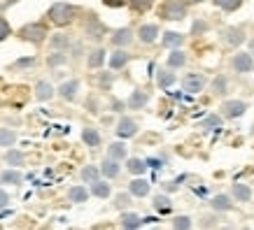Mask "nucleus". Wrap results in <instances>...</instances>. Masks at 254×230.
I'll use <instances>...</instances> for the list:
<instances>
[{
    "label": "nucleus",
    "instance_id": "54",
    "mask_svg": "<svg viewBox=\"0 0 254 230\" xmlns=\"http://www.w3.org/2000/svg\"><path fill=\"white\" fill-rule=\"evenodd\" d=\"M252 135H254V126H252Z\"/></svg>",
    "mask_w": 254,
    "mask_h": 230
},
{
    "label": "nucleus",
    "instance_id": "17",
    "mask_svg": "<svg viewBox=\"0 0 254 230\" xmlns=\"http://www.w3.org/2000/svg\"><path fill=\"white\" fill-rule=\"evenodd\" d=\"M161 45H163V46H168V49H180V46L185 45V35H182V33H175V31L163 33Z\"/></svg>",
    "mask_w": 254,
    "mask_h": 230
},
{
    "label": "nucleus",
    "instance_id": "51",
    "mask_svg": "<svg viewBox=\"0 0 254 230\" xmlns=\"http://www.w3.org/2000/svg\"><path fill=\"white\" fill-rule=\"evenodd\" d=\"M250 54H254V40L250 42Z\"/></svg>",
    "mask_w": 254,
    "mask_h": 230
},
{
    "label": "nucleus",
    "instance_id": "49",
    "mask_svg": "<svg viewBox=\"0 0 254 230\" xmlns=\"http://www.w3.org/2000/svg\"><path fill=\"white\" fill-rule=\"evenodd\" d=\"M124 107H126V102H122V100H112V112H122Z\"/></svg>",
    "mask_w": 254,
    "mask_h": 230
},
{
    "label": "nucleus",
    "instance_id": "48",
    "mask_svg": "<svg viewBox=\"0 0 254 230\" xmlns=\"http://www.w3.org/2000/svg\"><path fill=\"white\" fill-rule=\"evenodd\" d=\"M7 205H9V195H7L5 191H2V188H0V209L7 207Z\"/></svg>",
    "mask_w": 254,
    "mask_h": 230
},
{
    "label": "nucleus",
    "instance_id": "52",
    "mask_svg": "<svg viewBox=\"0 0 254 230\" xmlns=\"http://www.w3.org/2000/svg\"><path fill=\"white\" fill-rule=\"evenodd\" d=\"M185 2H191V5H196V2H203V0H185Z\"/></svg>",
    "mask_w": 254,
    "mask_h": 230
},
{
    "label": "nucleus",
    "instance_id": "2",
    "mask_svg": "<svg viewBox=\"0 0 254 230\" xmlns=\"http://www.w3.org/2000/svg\"><path fill=\"white\" fill-rule=\"evenodd\" d=\"M47 35H49V31H47L45 23H40V21L26 23V26H21V31H19V38L31 42V45H42L47 40Z\"/></svg>",
    "mask_w": 254,
    "mask_h": 230
},
{
    "label": "nucleus",
    "instance_id": "28",
    "mask_svg": "<svg viewBox=\"0 0 254 230\" xmlns=\"http://www.w3.org/2000/svg\"><path fill=\"white\" fill-rule=\"evenodd\" d=\"M140 223H142V219H140L138 214H133V212H124L122 214V228L124 230H135V228H140Z\"/></svg>",
    "mask_w": 254,
    "mask_h": 230
},
{
    "label": "nucleus",
    "instance_id": "18",
    "mask_svg": "<svg viewBox=\"0 0 254 230\" xmlns=\"http://www.w3.org/2000/svg\"><path fill=\"white\" fill-rule=\"evenodd\" d=\"M119 172H122V165H119V161L105 158V161L100 163V175H103V177H108V179H115V177H119Z\"/></svg>",
    "mask_w": 254,
    "mask_h": 230
},
{
    "label": "nucleus",
    "instance_id": "41",
    "mask_svg": "<svg viewBox=\"0 0 254 230\" xmlns=\"http://www.w3.org/2000/svg\"><path fill=\"white\" fill-rule=\"evenodd\" d=\"M173 230H191V219L189 216H177L175 221H173Z\"/></svg>",
    "mask_w": 254,
    "mask_h": 230
},
{
    "label": "nucleus",
    "instance_id": "4",
    "mask_svg": "<svg viewBox=\"0 0 254 230\" xmlns=\"http://www.w3.org/2000/svg\"><path fill=\"white\" fill-rule=\"evenodd\" d=\"M108 33V28H105V23L100 21L96 14H89L84 19V35L91 40H103V35Z\"/></svg>",
    "mask_w": 254,
    "mask_h": 230
},
{
    "label": "nucleus",
    "instance_id": "22",
    "mask_svg": "<svg viewBox=\"0 0 254 230\" xmlns=\"http://www.w3.org/2000/svg\"><path fill=\"white\" fill-rule=\"evenodd\" d=\"M126 156H128V149H126V144H124V142H112V144L108 146V158H112V161L122 163Z\"/></svg>",
    "mask_w": 254,
    "mask_h": 230
},
{
    "label": "nucleus",
    "instance_id": "36",
    "mask_svg": "<svg viewBox=\"0 0 254 230\" xmlns=\"http://www.w3.org/2000/svg\"><path fill=\"white\" fill-rule=\"evenodd\" d=\"M65 63H68L65 51H52V54L47 56V65H49V68H61V65H65Z\"/></svg>",
    "mask_w": 254,
    "mask_h": 230
},
{
    "label": "nucleus",
    "instance_id": "16",
    "mask_svg": "<svg viewBox=\"0 0 254 230\" xmlns=\"http://www.w3.org/2000/svg\"><path fill=\"white\" fill-rule=\"evenodd\" d=\"M210 205H212L215 212H229V209H233V198L226 195V193H219V195L210 200Z\"/></svg>",
    "mask_w": 254,
    "mask_h": 230
},
{
    "label": "nucleus",
    "instance_id": "55",
    "mask_svg": "<svg viewBox=\"0 0 254 230\" xmlns=\"http://www.w3.org/2000/svg\"><path fill=\"white\" fill-rule=\"evenodd\" d=\"M243 230H252V228H243Z\"/></svg>",
    "mask_w": 254,
    "mask_h": 230
},
{
    "label": "nucleus",
    "instance_id": "29",
    "mask_svg": "<svg viewBox=\"0 0 254 230\" xmlns=\"http://www.w3.org/2000/svg\"><path fill=\"white\" fill-rule=\"evenodd\" d=\"M21 172L19 170H14V168H9V170H5V172H0V182L2 184H12V186H16V184H21Z\"/></svg>",
    "mask_w": 254,
    "mask_h": 230
},
{
    "label": "nucleus",
    "instance_id": "14",
    "mask_svg": "<svg viewBox=\"0 0 254 230\" xmlns=\"http://www.w3.org/2000/svg\"><path fill=\"white\" fill-rule=\"evenodd\" d=\"M128 61H131V54L126 51V49H115V54L110 56V68L115 70H124L126 65H128Z\"/></svg>",
    "mask_w": 254,
    "mask_h": 230
},
{
    "label": "nucleus",
    "instance_id": "11",
    "mask_svg": "<svg viewBox=\"0 0 254 230\" xmlns=\"http://www.w3.org/2000/svg\"><path fill=\"white\" fill-rule=\"evenodd\" d=\"M110 42H112L117 49H126V46L133 42V31L131 28H117V31L110 35Z\"/></svg>",
    "mask_w": 254,
    "mask_h": 230
},
{
    "label": "nucleus",
    "instance_id": "19",
    "mask_svg": "<svg viewBox=\"0 0 254 230\" xmlns=\"http://www.w3.org/2000/svg\"><path fill=\"white\" fill-rule=\"evenodd\" d=\"M128 193L131 195H135V198H145V195H149V182L147 179H133L131 184H128Z\"/></svg>",
    "mask_w": 254,
    "mask_h": 230
},
{
    "label": "nucleus",
    "instance_id": "9",
    "mask_svg": "<svg viewBox=\"0 0 254 230\" xmlns=\"http://www.w3.org/2000/svg\"><path fill=\"white\" fill-rule=\"evenodd\" d=\"M159 26L156 23H142L138 28V40L142 42V45H152V42H156L159 40Z\"/></svg>",
    "mask_w": 254,
    "mask_h": 230
},
{
    "label": "nucleus",
    "instance_id": "23",
    "mask_svg": "<svg viewBox=\"0 0 254 230\" xmlns=\"http://www.w3.org/2000/svg\"><path fill=\"white\" fill-rule=\"evenodd\" d=\"M177 82V77H175V72L173 70H159L156 72V84H159V89H170V86Z\"/></svg>",
    "mask_w": 254,
    "mask_h": 230
},
{
    "label": "nucleus",
    "instance_id": "39",
    "mask_svg": "<svg viewBox=\"0 0 254 230\" xmlns=\"http://www.w3.org/2000/svg\"><path fill=\"white\" fill-rule=\"evenodd\" d=\"M215 5L226 9V12H236V9L243 5V0H215Z\"/></svg>",
    "mask_w": 254,
    "mask_h": 230
},
{
    "label": "nucleus",
    "instance_id": "45",
    "mask_svg": "<svg viewBox=\"0 0 254 230\" xmlns=\"http://www.w3.org/2000/svg\"><path fill=\"white\" fill-rule=\"evenodd\" d=\"M205 31H208V23L205 21H196L193 23V28H191L193 35H200V33H205Z\"/></svg>",
    "mask_w": 254,
    "mask_h": 230
},
{
    "label": "nucleus",
    "instance_id": "34",
    "mask_svg": "<svg viewBox=\"0 0 254 230\" xmlns=\"http://www.w3.org/2000/svg\"><path fill=\"white\" fill-rule=\"evenodd\" d=\"M233 198L238 200V202H247V200L252 198V188L247 184H233Z\"/></svg>",
    "mask_w": 254,
    "mask_h": 230
},
{
    "label": "nucleus",
    "instance_id": "37",
    "mask_svg": "<svg viewBox=\"0 0 254 230\" xmlns=\"http://www.w3.org/2000/svg\"><path fill=\"white\" fill-rule=\"evenodd\" d=\"M154 209L161 212V214H168L170 209H173V202H170L168 195H154Z\"/></svg>",
    "mask_w": 254,
    "mask_h": 230
},
{
    "label": "nucleus",
    "instance_id": "47",
    "mask_svg": "<svg viewBox=\"0 0 254 230\" xmlns=\"http://www.w3.org/2000/svg\"><path fill=\"white\" fill-rule=\"evenodd\" d=\"M98 84L103 86V89H110V84H112V75H100Z\"/></svg>",
    "mask_w": 254,
    "mask_h": 230
},
{
    "label": "nucleus",
    "instance_id": "21",
    "mask_svg": "<svg viewBox=\"0 0 254 230\" xmlns=\"http://www.w3.org/2000/svg\"><path fill=\"white\" fill-rule=\"evenodd\" d=\"M105 54H108V51H105L103 46H96V49H93L91 54H89V58H86V65H89L91 70L103 68V63H105V58H108Z\"/></svg>",
    "mask_w": 254,
    "mask_h": 230
},
{
    "label": "nucleus",
    "instance_id": "5",
    "mask_svg": "<svg viewBox=\"0 0 254 230\" xmlns=\"http://www.w3.org/2000/svg\"><path fill=\"white\" fill-rule=\"evenodd\" d=\"M231 68H233V72H240V75H245V72H254V56L247 54V51H238V54L233 56Z\"/></svg>",
    "mask_w": 254,
    "mask_h": 230
},
{
    "label": "nucleus",
    "instance_id": "8",
    "mask_svg": "<svg viewBox=\"0 0 254 230\" xmlns=\"http://www.w3.org/2000/svg\"><path fill=\"white\" fill-rule=\"evenodd\" d=\"M222 114L226 116V119H240V116L247 112V102L245 100H226L222 105Z\"/></svg>",
    "mask_w": 254,
    "mask_h": 230
},
{
    "label": "nucleus",
    "instance_id": "27",
    "mask_svg": "<svg viewBox=\"0 0 254 230\" xmlns=\"http://www.w3.org/2000/svg\"><path fill=\"white\" fill-rule=\"evenodd\" d=\"M49 45H52V49H54V51H68L70 38H68V35H63V33H56V35H52V38H49Z\"/></svg>",
    "mask_w": 254,
    "mask_h": 230
},
{
    "label": "nucleus",
    "instance_id": "40",
    "mask_svg": "<svg viewBox=\"0 0 254 230\" xmlns=\"http://www.w3.org/2000/svg\"><path fill=\"white\" fill-rule=\"evenodd\" d=\"M115 207L117 209L131 207V193H119V195H115Z\"/></svg>",
    "mask_w": 254,
    "mask_h": 230
},
{
    "label": "nucleus",
    "instance_id": "50",
    "mask_svg": "<svg viewBox=\"0 0 254 230\" xmlns=\"http://www.w3.org/2000/svg\"><path fill=\"white\" fill-rule=\"evenodd\" d=\"M177 186H180L177 182H168V184H166V191H175Z\"/></svg>",
    "mask_w": 254,
    "mask_h": 230
},
{
    "label": "nucleus",
    "instance_id": "33",
    "mask_svg": "<svg viewBox=\"0 0 254 230\" xmlns=\"http://www.w3.org/2000/svg\"><path fill=\"white\" fill-rule=\"evenodd\" d=\"M68 200L70 202H86L89 200V191H86L84 186H72L68 191Z\"/></svg>",
    "mask_w": 254,
    "mask_h": 230
},
{
    "label": "nucleus",
    "instance_id": "7",
    "mask_svg": "<svg viewBox=\"0 0 254 230\" xmlns=\"http://www.w3.org/2000/svg\"><path fill=\"white\" fill-rule=\"evenodd\" d=\"M115 133L122 139L133 138V135L138 133V121H135V119H131V116H122V119H119V123H117Z\"/></svg>",
    "mask_w": 254,
    "mask_h": 230
},
{
    "label": "nucleus",
    "instance_id": "15",
    "mask_svg": "<svg viewBox=\"0 0 254 230\" xmlns=\"http://www.w3.org/2000/svg\"><path fill=\"white\" fill-rule=\"evenodd\" d=\"M54 93H56V89L49 84V82H45V79L35 84V98H38L40 102H47V100H52V98H54Z\"/></svg>",
    "mask_w": 254,
    "mask_h": 230
},
{
    "label": "nucleus",
    "instance_id": "31",
    "mask_svg": "<svg viewBox=\"0 0 254 230\" xmlns=\"http://www.w3.org/2000/svg\"><path fill=\"white\" fill-rule=\"evenodd\" d=\"M126 170H128L131 175H145L147 161H142V158H128V161H126Z\"/></svg>",
    "mask_w": 254,
    "mask_h": 230
},
{
    "label": "nucleus",
    "instance_id": "3",
    "mask_svg": "<svg viewBox=\"0 0 254 230\" xmlns=\"http://www.w3.org/2000/svg\"><path fill=\"white\" fill-rule=\"evenodd\" d=\"M161 16L168 21H182L187 16V2L185 0H166V5L161 7Z\"/></svg>",
    "mask_w": 254,
    "mask_h": 230
},
{
    "label": "nucleus",
    "instance_id": "53",
    "mask_svg": "<svg viewBox=\"0 0 254 230\" xmlns=\"http://www.w3.org/2000/svg\"><path fill=\"white\" fill-rule=\"evenodd\" d=\"M224 230H233V228H224Z\"/></svg>",
    "mask_w": 254,
    "mask_h": 230
},
{
    "label": "nucleus",
    "instance_id": "26",
    "mask_svg": "<svg viewBox=\"0 0 254 230\" xmlns=\"http://www.w3.org/2000/svg\"><path fill=\"white\" fill-rule=\"evenodd\" d=\"M200 128H205V131H222L224 128V116L219 114H210L203 119V123H200Z\"/></svg>",
    "mask_w": 254,
    "mask_h": 230
},
{
    "label": "nucleus",
    "instance_id": "12",
    "mask_svg": "<svg viewBox=\"0 0 254 230\" xmlns=\"http://www.w3.org/2000/svg\"><path fill=\"white\" fill-rule=\"evenodd\" d=\"M56 91H59V95H61L63 100L72 102V100H77V95H79V82L77 79H68V82H63Z\"/></svg>",
    "mask_w": 254,
    "mask_h": 230
},
{
    "label": "nucleus",
    "instance_id": "20",
    "mask_svg": "<svg viewBox=\"0 0 254 230\" xmlns=\"http://www.w3.org/2000/svg\"><path fill=\"white\" fill-rule=\"evenodd\" d=\"M82 139H84V144H86V146H91V149H98L100 142H103L100 133L96 131V128H91V126H86L84 131H82Z\"/></svg>",
    "mask_w": 254,
    "mask_h": 230
},
{
    "label": "nucleus",
    "instance_id": "32",
    "mask_svg": "<svg viewBox=\"0 0 254 230\" xmlns=\"http://www.w3.org/2000/svg\"><path fill=\"white\" fill-rule=\"evenodd\" d=\"M110 193H112V188H110V184L108 182H93L91 184V195H96V198H110Z\"/></svg>",
    "mask_w": 254,
    "mask_h": 230
},
{
    "label": "nucleus",
    "instance_id": "42",
    "mask_svg": "<svg viewBox=\"0 0 254 230\" xmlns=\"http://www.w3.org/2000/svg\"><path fill=\"white\" fill-rule=\"evenodd\" d=\"M152 2H154V0H128V5H131L135 12H147V9L152 7Z\"/></svg>",
    "mask_w": 254,
    "mask_h": 230
},
{
    "label": "nucleus",
    "instance_id": "10",
    "mask_svg": "<svg viewBox=\"0 0 254 230\" xmlns=\"http://www.w3.org/2000/svg\"><path fill=\"white\" fill-rule=\"evenodd\" d=\"M222 40L231 46H240L247 38H245V33H243V28H238V26H229V28H224L222 31Z\"/></svg>",
    "mask_w": 254,
    "mask_h": 230
},
{
    "label": "nucleus",
    "instance_id": "56",
    "mask_svg": "<svg viewBox=\"0 0 254 230\" xmlns=\"http://www.w3.org/2000/svg\"><path fill=\"white\" fill-rule=\"evenodd\" d=\"M152 230H159V228H152Z\"/></svg>",
    "mask_w": 254,
    "mask_h": 230
},
{
    "label": "nucleus",
    "instance_id": "38",
    "mask_svg": "<svg viewBox=\"0 0 254 230\" xmlns=\"http://www.w3.org/2000/svg\"><path fill=\"white\" fill-rule=\"evenodd\" d=\"M16 142V133L9 128H0V149L2 146H12Z\"/></svg>",
    "mask_w": 254,
    "mask_h": 230
},
{
    "label": "nucleus",
    "instance_id": "13",
    "mask_svg": "<svg viewBox=\"0 0 254 230\" xmlns=\"http://www.w3.org/2000/svg\"><path fill=\"white\" fill-rule=\"evenodd\" d=\"M147 102H149V93L135 89V91L128 95V100H126V107H128V109H142Z\"/></svg>",
    "mask_w": 254,
    "mask_h": 230
},
{
    "label": "nucleus",
    "instance_id": "30",
    "mask_svg": "<svg viewBox=\"0 0 254 230\" xmlns=\"http://www.w3.org/2000/svg\"><path fill=\"white\" fill-rule=\"evenodd\" d=\"M23 161H26V156H23V151H19V149H7V151H5V163L12 165V168L23 165Z\"/></svg>",
    "mask_w": 254,
    "mask_h": 230
},
{
    "label": "nucleus",
    "instance_id": "24",
    "mask_svg": "<svg viewBox=\"0 0 254 230\" xmlns=\"http://www.w3.org/2000/svg\"><path fill=\"white\" fill-rule=\"evenodd\" d=\"M187 65V54L182 49H173L168 54V68L175 70V68H185Z\"/></svg>",
    "mask_w": 254,
    "mask_h": 230
},
{
    "label": "nucleus",
    "instance_id": "43",
    "mask_svg": "<svg viewBox=\"0 0 254 230\" xmlns=\"http://www.w3.org/2000/svg\"><path fill=\"white\" fill-rule=\"evenodd\" d=\"M9 35H12V26H9V21L5 19V16H0V42L7 40Z\"/></svg>",
    "mask_w": 254,
    "mask_h": 230
},
{
    "label": "nucleus",
    "instance_id": "25",
    "mask_svg": "<svg viewBox=\"0 0 254 230\" xmlns=\"http://www.w3.org/2000/svg\"><path fill=\"white\" fill-rule=\"evenodd\" d=\"M79 177H82L84 184H93V182H98L100 179V168L98 165H84L82 172H79Z\"/></svg>",
    "mask_w": 254,
    "mask_h": 230
},
{
    "label": "nucleus",
    "instance_id": "35",
    "mask_svg": "<svg viewBox=\"0 0 254 230\" xmlns=\"http://www.w3.org/2000/svg\"><path fill=\"white\" fill-rule=\"evenodd\" d=\"M212 91H215V95H226L229 93V79L224 75H217L212 79Z\"/></svg>",
    "mask_w": 254,
    "mask_h": 230
},
{
    "label": "nucleus",
    "instance_id": "44",
    "mask_svg": "<svg viewBox=\"0 0 254 230\" xmlns=\"http://www.w3.org/2000/svg\"><path fill=\"white\" fill-rule=\"evenodd\" d=\"M33 65H35V56H28V58H19L12 68H14V70H23V68H33Z\"/></svg>",
    "mask_w": 254,
    "mask_h": 230
},
{
    "label": "nucleus",
    "instance_id": "46",
    "mask_svg": "<svg viewBox=\"0 0 254 230\" xmlns=\"http://www.w3.org/2000/svg\"><path fill=\"white\" fill-rule=\"evenodd\" d=\"M108 7H124V5H128V0H103Z\"/></svg>",
    "mask_w": 254,
    "mask_h": 230
},
{
    "label": "nucleus",
    "instance_id": "6",
    "mask_svg": "<svg viewBox=\"0 0 254 230\" xmlns=\"http://www.w3.org/2000/svg\"><path fill=\"white\" fill-rule=\"evenodd\" d=\"M205 84H208V79L200 75V72H191V75L185 77V82H182V89H185L187 93H200L203 89H205Z\"/></svg>",
    "mask_w": 254,
    "mask_h": 230
},
{
    "label": "nucleus",
    "instance_id": "1",
    "mask_svg": "<svg viewBox=\"0 0 254 230\" xmlns=\"http://www.w3.org/2000/svg\"><path fill=\"white\" fill-rule=\"evenodd\" d=\"M79 9L75 5H70V2H54L52 7H49V21L54 23V26H70V23L77 19Z\"/></svg>",
    "mask_w": 254,
    "mask_h": 230
}]
</instances>
